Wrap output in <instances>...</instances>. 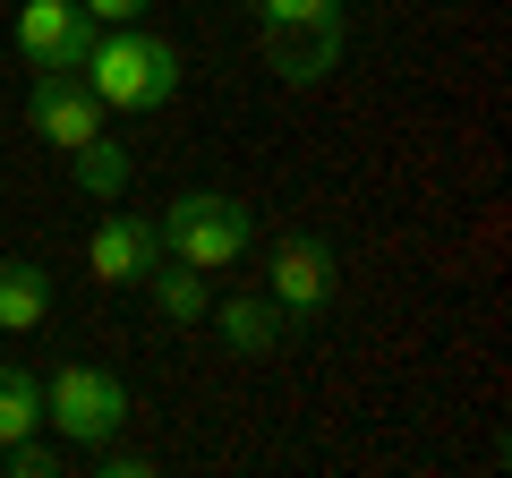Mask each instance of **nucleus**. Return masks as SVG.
Returning a JSON list of instances; mask_svg holds the SVG:
<instances>
[{
	"label": "nucleus",
	"instance_id": "1",
	"mask_svg": "<svg viewBox=\"0 0 512 478\" xmlns=\"http://www.w3.org/2000/svg\"><path fill=\"white\" fill-rule=\"evenodd\" d=\"M77 77L94 86L103 111H163L188 86V60H180L171 35H146V18H137V26H103Z\"/></svg>",
	"mask_w": 512,
	"mask_h": 478
},
{
	"label": "nucleus",
	"instance_id": "2",
	"mask_svg": "<svg viewBox=\"0 0 512 478\" xmlns=\"http://www.w3.org/2000/svg\"><path fill=\"white\" fill-rule=\"evenodd\" d=\"M154 239H163V257L197 265V274H231V265L256 248V205L222 197V188H188V197L163 205Z\"/></svg>",
	"mask_w": 512,
	"mask_h": 478
},
{
	"label": "nucleus",
	"instance_id": "3",
	"mask_svg": "<svg viewBox=\"0 0 512 478\" xmlns=\"http://www.w3.org/2000/svg\"><path fill=\"white\" fill-rule=\"evenodd\" d=\"M43 427H60L69 444H111L128 427V385L94 359H69V368L43 385Z\"/></svg>",
	"mask_w": 512,
	"mask_h": 478
},
{
	"label": "nucleus",
	"instance_id": "4",
	"mask_svg": "<svg viewBox=\"0 0 512 478\" xmlns=\"http://www.w3.org/2000/svg\"><path fill=\"white\" fill-rule=\"evenodd\" d=\"M103 120H111V111L94 103L86 77H69V69H35V86H26V129H35L43 146L77 154L86 137H103Z\"/></svg>",
	"mask_w": 512,
	"mask_h": 478
},
{
	"label": "nucleus",
	"instance_id": "5",
	"mask_svg": "<svg viewBox=\"0 0 512 478\" xmlns=\"http://www.w3.org/2000/svg\"><path fill=\"white\" fill-rule=\"evenodd\" d=\"M94 35L103 26L77 9V0H26L18 9V52H26V69H86V52H94Z\"/></svg>",
	"mask_w": 512,
	"mask_h": 478
},
{
	"label": "nucleus",
	"instance_id": "6",
	"mask_svg": "<svg viewBox=\"0 0 512 478\" xmlns=\"http://www.w3.org/2000/svg\"><path fill=\"white\" fill-rule=\"evenodd\" d=\"M265 291H274L282 308L316 316V308H333V291H342V257H333L316 231H291L274 257H265Z\"/></svg>",
	"mask_w": 512,
	"mask_h": 478
},
{
	"label": "nucleus",
	"instance_id": "7",
	"mask_svg": "<svg viewBox=\"0 0 512 478\" xmlns=\"http://www.w3.org/2000/svg\"><path fill=\"white\" fill-rule=\"evenodd\" d=\"M256 43H265V69H274L282 86H325V77L342 69V18H316V26H256Z\"/></svg>",
	"mask_w": 512,
	"mask_h": 478
},
{
	"label": "nucleus",
	"instance_id": "8",
	"mask_svg": "<svg viewBox=\"0 0 512 478\" xmlns=\"http://www.w3.org/2000/svg\"><path fill=\"white\" fill-rule=\"evenodd\" d=\"M214 325L239 359H274V350L299 342V308H282L274 291H239V299H214Z\"/></svg>",
	"mask_w": 512,
	"mask_h": 478
},
{
	"label": "nucleus",
	"instance_id": "9",
	"mask_svg": "<svg viewBox=\"0 0 512 478\" xmlns=\"http://www.w3.org/2000/svg\"><path fill=\"white\" fill-rule=\"evenodd\" d=\"M154 257H163V239H154V222H137V214H103V222H94V239H86L94 282H111V291H137Z\"/></svg>",
	"mask_w": 512,
	"mask_h": 478
},
{
	"label": "nucleus",
	"instance_id": "10",
	"mask_svg": "<svg viewBox=\"0 0 512 478\" xmlns=\"http://www.w3.org/2000/svg\"><path fill=\"white\" fill-rule=\"evenodd\" d=\"M137 291L154 299V316H163V325H205V316H214V291H205V274H197V265H180V257H154Z\"/></svg>",
	"mask_w": 512,
	"mask_h": 478
},
{
	"label": "nucleus",
	"instance_id": "11",
	"mask_svg": "<svg viewBox=\"0 0 512 478\" xmlns=\"http://www.w3.org/2000/svg\"><path fill=\"white\" fill-rule=\"evenodd\" d=\"M52 316V274L26 257H0V333H35Z\"/></svg>",
	"mask_w": 512,
	"mask_h": 478
},
{
	"label": "nucleus",
	"instance_id": "12",
	"mask_svg": "<svg viewBox=\"0 0 512 478\" xmlns=\"http://www.w3.org/2000/svg\"><path fill=\"white\" fill-rule=\"evenodd\" d=\"M69 163H77V188H86V197H103V205H120V188L137 180L128 146H111V137H86V146H77Z\"/></svg>",
	"mask_w": 512,
	"mask_h": 478
},
{
	"label": "nucleus",
	"instance_id": "13",
	"mask_svg": "<svg viewBox=\"0 0 512 478\" xmlns=\"http://www.w3.org/2000/svg\"><path fill=\"white\" fill-rule=\"evenodd\" d=\"M43 427V376L35 368H9L0 359V444H18Z\"/></svg>",
	"mask_w": 512,
	"mask_h": 478
},
{
	"label": "nucleus",
	"instance_id": "14",
	"mask_svg": "<svg viewBox=\"0 0 512 478\" xmlns=\"http://www.w3.org/2000/svg\"><path fill=\"white\" fill-rule=\"evenodd\" d=\"M256 26H316V18H342V0H248Z\"/></svg>",
	"mask_w": 512,
	"mask_h": 478
},
{
	"label": "nucleus",
	"instance_id": "15",
	"mask_svg": "<svg viewBox=\"0 0 512 478\" xmlns=\"http://www.w3.org/2000/svg\"><path fill=\"white\" fill-rule=\"evenodd\" d=\"M0 470H9V478H52V444H35V436L0 444Z\"/></svg>",
	"mask_w": 512,
	"mask_h": 478
},
{
	"label": "nucleus",
	"instance_id": "16",
	"mask_svg": "<svg viewBox=\"0 0 512 478\" xmlns=\"http://www.w3.org/2000/svg\"><path fill=\"white\" fill-rule=\"evenodd\" d=\"M77 9H86L94 26H137V18L154 9V0H77Z\"/></svg>",
	"mask_w": 512,
	"mask_h": 478
},
{
	"label": "nucleus",
	"instance_id": "17",
	"mask_svg": "<svg viewBox=\"0 0 512 478\" xmlns=\"http://www.w3.org/2000/svg\"><path fill=\"white\" fill-rule=\"evenodd\" d=\"M154 461L146 453H120V444H103V478H146Z\"/></svg>",
	"mask_w": 512,
	"mask_h": 478
}]
</instances>
